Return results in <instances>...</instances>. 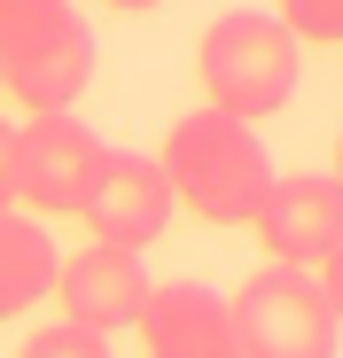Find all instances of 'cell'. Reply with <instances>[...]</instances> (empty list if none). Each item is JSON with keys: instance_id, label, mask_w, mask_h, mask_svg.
I'll return each instance as SVG.
<instances>
[{"instance_id": "cell-1", "label": "cell", "mask_w": 343, "mask_h": 358, "mask_svg": "<svg viewBox=\"0 0 343 358\" xmlns=\"http://www.w3.org/2000/svg\"><path fill=\"white\" fill-rule=\"evenodd\" d=\"M156 171L180 210H195L203 226H250L265 187H273V156L258 141V125L226 109H188L180 125L164 133L156 148Z\"/></svg>"}, {"instance_id": "cell-2", "label": "cell", "mask_w": 343, "mask_h": 358, "mask_svg": "<svg viewBox=\"0 0 343 358\" xmlns=\"http://www.w3.org/2000/svg\"><path fill=\"white\" fill-rule=\"evenodd\" d=\"M297 71H304V47L281 31L265 8H226L203 24L195 39V78H203V101L258 125V117L289 109L297 94Z\"/></svg>"}, {"instance_id": "cell-3", "label": "cell", "mask_w": 343, "mask_h": 358, "mask_svg": "<svg viewBox=\"0 0 343 358\" xmlns=\"http://www.w3.org/2000/svg\"><path fill=\"white\" fill-rule=\"evenodd\" d=\"M86 86H94V24L71 0L0 8V94H16L31 117H55Z\"/></svg>"}, {"instance_id": "cell-4", "label": "cell", "mask_w": 343, "mask_h": 358, "mask_svg": "<svg viewBox=\"0 0 343 358\" xmlns=\"http://www.w3.org/2000/svg\"><path fill=\"white\" fill-rule=\"evenodd\" d=\"M226 320H234V350L242 358H335L343 350L335 288L320 273H297V265L250 273L226 296Z\"/></svg>"}, {"instance_id": "cell-5", "label": "cell", "mask_w": 343, "mask_h": 358, "mask_svg": "<svg viewBox=\"0 0 343 358\" xmlns=\"http://www.w3.org/2000/svg\"><path fill=\"white\" fill-rule=\"evenodd\" d=\"M109 164V141L86 117L55 109V117H24L16 125V210L31 218H78L94 179Z\"/></svg>"}, {"instance_id": "cell-6", "label": "cell", "mask_w": 343, "mask_h": 358, "mask_svg": "<svg viewBox=\"0 0 343 358\" xmlns=\"http://www.w3.org/2000/svg\"><path fill=\"white\" fill-rule=\"evenodd\" d=\"M258 242L273 265H328L343 250V187H335V171H273V187L258 203Z\"/></svg>"}, {"instance_id": "cell-7", "label": "cell", "mask_w": 343, "mask_h": 358, "mask_svg": "<svg viewBox=\"0 0 343 358\" xmlns=\"http://www.w3.org/2000/svg\"><path fill=\"white\" fill-rule=\"evenodd\" d=\"M172 187H164V171H156V156H133V148H109V164H102V179H94V195H86V234L102 250H148L156 234L172 226Z\"/></svg>"}, {"instance_id": "cell-8", "label": "cell", "mask_w": 343, "mask_h": 358, "mask_svg": "<svg viewBox=\"0 0 343 358\" xmlns=\"http://www.w3.org/2000/svg\"><path fill=\"white\" fill-rule=\"evenodd\" d=\"M47 296L63 304V320H71V327L118 343V335L141 320L148 273H141V257H133V250H102V242H86V250H71L63 265H55V288H47Z\"/></svg>"}, {"instance_id": "cell-9", "label": "cell", "mask_w": 343, "mask_h": 358, "mask_svg": "<svg viewBox=\"0 0 343 358\" xmlns=\"http://www.w3.org/2000/svg\"><path fill=\"white\" fill-rule=\"evenodd\" d=\"M133 327H141L148 358H242L234 350V320H226V296L203 288V280H148Z\"/></svg>"}, {"instance_id": "cell-10", "label": "cell", "mask_w": 343, "mask_h": 358, "mask_svg": "<svg viewBox=\"0 0 343 358\" xmlns=\"http://www.w3.org/2000/svg\"><path fill=\"white\" fill-rule=\"evenodd\" d=\"M55 265H63L55 257V234L39 218H24V210H0V320L31 312L55 288Z\"/></svg>"}, {"instance_id": "cell-11", "label": "cell", "mask_w": 343, "mask_h": 358, "mask_svg": "<svg viewBox=\"0 0 343 358\" xmlns=\"http://www.w3.org/2000/svg\"><path fill=\"white\" fill-rule=\"evenodd\" d=\"M273 24L289 31L297 47H335L343 39V0H281Z\"/></svg>"}, {"instance_id": "cell-12", "label": "cell", "mask_w": 343, "mask_h": 358, "mask_svg": "<svg viewBox=\"0 0 343 358\" xmlns=\"http://www.w3.org/2000/svg\"><path fill=\"white\" fill-rule=\"evenodd\" d=\"M16 358H118V350H109V335H86V327H71V320H55V327L24 335Z\"/></svg>"}, {"instance_id": "cell-13", "label": "cell", "mask_w": 343, "mask_h": 358, "mask_svg": "<svg viewBox=\"0 0 343 358\" xmlns=\"http://www.w3.org/2000/svg\"><path fill=\"white\" fill-rule=\"evenodd\" d=\"M0 210H16V125L0 117Z\"/></svg>"}, {"instance_id": "cell-14", "label": "cell", "mask_w": 343, "mask_h": 358, "mask_svg": "<svg viewBox=\"0 0 343 358\" xmlns=\"http://www.w3.org/2000/svg\"><path fill=\"white\" fill-rule=\"evenodd\" d=\"M118 16H148V8H164V0H109Z\"/></svg>"}, {"instance_id": "cell-15", "label": "cell", "mask_w": 343, "mask_h": 358, "mask_svg": "<svg viewBox=\"0 0 343 358\" xmlns=\"http://www.w3.org/2000/svg\"><path fill=\"white\" fill-rule=\"evenodd\" d=\"M0 8H31V0H0Z\"/></svg>"}]
</instances>
